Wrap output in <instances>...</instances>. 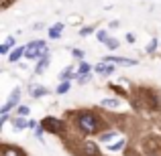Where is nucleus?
<instances>
[{
    "label": "nucleus",
    "mask_w": 161,
    "mask_h": 156,
    "mask_svg": "<svg viewBox=\"0 0 161 156\" xmlns=\"http://www.w3.org/2000/svg\"><path fill=\"white\" fill-rule=\"evenodd\" d=\"M78 126L84 134H94V132H98V128H100V120L92 112H84V113H80V118H78Z\"/></svg>",
    "instance_id": "f257e3e1"
},
{
    "label": "nucleus",
    "mask_w": 161,
    "mask_h": 156,
    "mask_svg": "<svg viewBox=\"0 0 161 156\" xmlns=\"http://www.w3.org/2000/svg\"><path fill=\"white\" fill-rule=\"evenodd\" d=\"M82 148H84V152H86L88 156H96V154H98V146H94L92 142H86Z\"/></svg>",
    "instance_id": "9d476101"
},
{
    "label": "nucleus",
    "mask_w": 161,
    "mask_h": 156,
    "mask_svg": "<svg viewBox=\"0 0 161 156\" xmlns=\"http://www.w3.org/2000/svg\"><path fill=\"white\" fill-rule=\"evenodd\" d=\"M12 45H14V37H8V39L4 41V45L0 47V53H2V55H6V53H8V49H10Z\"/></svg>",
    "instance_id": "f8f14e48"
},
{
    "label": "nucleus",
    "mask_w": 161,
    "mask_h": 156,
    "mask_svg": "<svg viewBox=\"0 0 161 156\" xmlns=\"http://www.w3.org/2000/svg\"><path fill=\"white\" fill-rule=\"evenodd\" d=\"M106 47H108V49H116V47H118V41H116V39H108V41H106Z\"/></svg>",
    "instance_id": "412c9836"
},
{
    "label": "nucleus",
    "mask_w": 161,
    "mask_h": 156,
    "mask_svg": "<svg viewBox=\"0 0 161 156\" xmlns=\"http://www.w3.org/2000/svg\"><path fill=\"white\" fill-rule=\"evenodd\" d=\"M106 61L108 63H118V65H135L137 61H133V59H120V57H106Z\"/></svg>",
    "instance_id": "423d86ee"
},
{
    "label": "nucleus",
    "mask_w": 161,
    "mask_h": 156,
    "mask_svg": "<svg viewBox=\"0 0 161 156\" xmlns=\"http://www.w3.org/2000/svg\"><path fill=\"white\" fill-rule=\"evenodd\" d=\"M67 91H69V83H67V81L59 83V87H57V93H67Z\"/></svg>",
    "instance_id": "f3484780"
},
{
    "label": "nucleus",
    "mask_w": 161,
    "mask_h": 156,
    "mask_svg": "<svg viewBox=\"0 0 161 156\" xmlns=\"http://www.w3.org/2000/svg\"><path fill=\"white\" fill-rule=\"evenodd\" d=\"M100 105L106 108V109H114V108H118V99H102Z\"/></svg>",
    "instance_id": "ddd939ff"
},
{
    "label": "nucleus",
    "mask_w": 161,
    "mask_h": 156,
    "mask_svg": "<svg viewBox=\"0 0 161 156\" xmlns=\"http://www.w3.org/2000/svg\"><path fill=\"white\" fill-rule=\"evenodd\" d=\"M71 71H74V69H71V67H65V69L61 71V75H59V77H61L63 81H67V79H69L71 75H74V73H71Z\"/></svg>",
    "instance_id": "2eb2a0df"
},
{
    "label": "nucleus",
    "mask_w": 161,
    "mask_h": 156,
    "mask_svg": "<svg viewBox=\"0 0 161 156\" xmlns=\"http://www.w3.org/2000/svg\"><path fill=\"white\" fill-rule=\"evenodd\" d=\"M98 39L102 41V43H106V41H108V37H106V31H98Z\"/></svg>",
    "instance_id": "4be33fe9"
},
{
    "label": "nucleus",
    "mask_w": 161,
    "mask_h": 156,
    "mask_svg": "<svg viewBox=\"0 0 161 156\" xmlns=\"http://www.w3.org/2000/svg\"><path fill=\"white\" fill-rule=\"evenodd\" d=\"M43 55H47V45H45V41H35V43L27 45V51H25V57L27 59H39V57H43Z\"/></svg>",
    "instance_id": "f03ea898"
},
{
    "label": "nucleus",
    "mask_w": 161,
    "mask_h": 156,
    "mask_svg": "<svg viewBox=\"0 0 161 156\" xmlns=\"http://www.w3.org/2000/svg\"><path fill=\"white\" fill-rule=\"evenodd\" d=\"M74 57H75V59H82V57H84V51H80V49H74Z\"/></svg>",
    "instance_id": "b1692460"
},
{
    "label": "nucleus",
    "mask_w": 161,
    "mask_h": 156,
    "mask_svg": "<svg viewBox=\"0 0 161 156\" xmlns=\"http://www.w3.org/2000/svg\"><path fill=\"white\" fill-rule=\"evenodd\" d=\"M112 138H116V134H112V132H106V134H102V136H100V142H110Z\"/></svg>",
    "instance_id": "6ab92c4d"
},
{
    "label": "nucleus",
    "mask_w": 161,
    "mask_h": 156,
    "mask_svg": "<svg viewBox=\"0 0 161 156\" xmlns=\"http://www.w3.org/2000/svg\"><path fill=\"white\" fill-rule=\"evenodd\" d=\"M96 71H98V73H102V75H110V73H114V69L108 65V63H98V65H96Z\"/></svg>",
    "instance_id": "1a4fd4ad"
},
{
    "label": "nucleus",
    "mask_w": 161,
    "mask_h": 156,
    "mask_svg": "<svg viewBox=\"0 0 161 156\" xmlns=\"http://www.w3.org/2000/svg\"><path fill=\"white\" fill-rule=\"evenodd\" d=\"M19 99H20V89H14L10 93V98H8V102L2 105V113H8V109H12L16 103H19Z\"/></svg>",
    "instance_id": "20e7f679"
},
{
    "label": "nucleus",
    "mask_w": 161,
    "mask_h": 156,
    "mask_svg": "<svg viewBox=\"0 0 161 156\" xmlns=\"http://www.w3.org/2000/svg\"><path fill=\"white\" fill-rule=\"evenodd\" d=\"M90 33H92V28H90V27H86V28H82V31H80V35L86 37V35H90Z\"/></svg>",
    "instance_id": "393cba45"
},
{
    "label": "nucleus",
    "mask_w": 161,
    "mask_h": 156,
    "mask_svg": "<svg viewBox=\"0 0 161 156\" xmlns=\"http://www.w3.org/2000/svg\"><path fill=\"white\" fill-rule=\"evenodd\" d=\"M47 65H49V55H43L41 61L37 63V67H35V73H43V71L47 69Z\"/></svg>",
    "instance_id": "6e6552de"
},
{
    "label": "nucleus",
    "mask_w": 161,
    "mask_h": 156,
    "mask_svg": "<svg viewBox=\"0 0 161 156\" xmlns=\"http://www.w3.org/2000/svg\"><path fill=\"white\" fill-rule=\"evenodd\" d=\"M88 71H90V65H88V63H82V65H80V69H78L80 77H84V75H88Z\"/></svg>",
    "instance_id": "dca6fc26"
},
{
    "label": "nucleus",
    "mask_w": 161,
    "mask_h": 156,
    "mask_svg": "<svg viewBox=\"0 0 161 156\" xmlns=\"http://www.w3.org/2000/svg\"><path fill=\"white\" fill-rule=\"evenodd\" d=\"M10 2H12V0H2V8H6V6H8Z\"/></svg>",
    "instance_id": "cd10ccee"
},
{
    "label": "nucleus",
    "mask_w": 161,
    "mask_h": 156,
    "mask_svg": "<svg viewBox=\"0 0 161 156\" xmlns=\"http://www.w3.org/2000/svg\"><path fill=\"white\" fill-rule=\"evenodd\" d=\"M122 146H125V140H118L116 144H110V150H112V152H114V150H120Z\"/></svg>",
    "instance_id": "aec40b11"
},
{
    "label": "nucleus",
    "mask_w": 161,
    "mask_h": 156,
    "mask_svg": "<svg viewBox=\"0 0 161 156\" xmlns=\"http://www.w3.org/2000/svg\"><path fill=\"white\" fill-rule=\"evenodd\" d=\"M47 93V89H45V87H41V85H37V87H33L31 89V95L33 98H41V95H45Z\"/></svg>",
    "instance_id": "4468645a"
},
{
    "label": "nucleus",
    "mask_w": 161,
    "mask_h": 156,
    "mask_svg": "<svg viewBox=\"0 0 161 156\" xmlns=\"http://www.w3.org/2000/svg\"><path fill=\"white\" fill-rule=\"evenodd\" d=\"M63 27H65L63 23H57V24H53V27L49 28V39H59V35H61Z\"/></svg>",
    "instance_id": "39448f33"
},
{
    "label": "nucleus",
    "mask_w": 161,
    "mask_h": 156,
    "mask_svg": "<svg viewBox=\"0 0 161 156\" xmlns=\"http://www.w3.org/2000/svg\"><path fill=\"white\" fill-rule=\"evenodd\" d=\"M126 41H129V43H135V35H133V33H129V35H126Z\"/></svg>",
    "instance_id": "bb28decb"
},
{
    "label": "nucleus",
    "mask_w": 161,
    "mask_h": 156,
    "mask_svg": "<svg viewBox=\"0 0 161 156\" xmlns=\"http://www.w3.org/2000/svg\"><path fill=\"white\" fill-rule=\"evenodd\" d=\"M19 113H20V116H27V113H29V108H27V105H23V108L19 109Z\"/></svg>",
    "instance_id": "a878e982"
},
{
    "label": "nucleus",
    "mask_w": 161,
    "mask_h": 156,
    "mask_svg": "<svg viewBox=\"0 0 161 156\" xmlns=\"http://www.w3.org/2000/svg\"><path fill=\"white\" fill-rule=\"evenodd\" d=\"M155 47H157V41H151V43H149V47H147V51H149V53H153V51H155Z\"/></svg>",
    "instance_id": "5701e85b"
},
{
    "label": "nucleus",
    "mask_w": 161,
    "mask_h": 156,
    "mask_svg": "<svg viewBox=\"0 0 161 156\" xmlns=\"http://www.w3.org/2000/svg\"><path fill=\"white\" fill-rule=\"evenodd\" d=\"M12 126H14V130H23V128H29V122L25 120V118H14V120H12Z\"/></svg>",
    "instance_id": "9b49d317"
},
{
    "label": "nucleus",
    "mask_w": 161,
    "mask_h": 156,
    "mask_svg": "<svg viewBox=\"0 0 161 156\" xmlns=\"http://www.w3.org/2000/svg\"><path fill=\"white\" fill-rule=\"evenodd\" d=\"M25 51H27V47H19V49H14V51L10 53V57H8V61H10V63H16V61H19V59L25 55Z\"/></svg>",
    "instance_id": "0eeeda50"
},
{
    "label": "nucleus",
    "mask_w": 161,
    "mask_h": 156,
    "mask_svg": "<svg viewBox=\"0 0 161 156\" xmlns=\"http://www.w3.org/2000/svg\"><path fill=\"white\" fill-rule=\"evenodd\" d=\"M43 128L47 130V132H53V134H61L63 128H65V124L59 120H55V118H45L43 120Z\"/></svg>",
    "instance_id": "7ed1b4c3"
},
{
    "label": "nucleus",
    "mask_w": 161,
    "mask_h": 156,
    "mask_svg": "<svg viewBox=\"0 0 161 156\" xmlns=\"http://www.w3.org/2000/svg\"><path fill=\"white\" fill-rule=\"evenodd\" d=\"M2 156H20V152L16 148H4V154Z\"/></svg>",
    "instance_id": "a211bd4d"
}]
</instances>
